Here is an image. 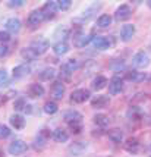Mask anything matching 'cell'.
<instances>
[{
    "mask_svg": "<svg viewBox=\"0 0 151 157\" xmlns=\"http://www.w3.org/2000/svg\"><path fill=\"white\" fill-rule=\"evenodd\" d=\"M29 47L34 50L37 55H43V53H46L48 48V41L46 38H37L31 43V46Z\"/></svg>",
    "mask_w": 151,
    "mask_h": 157,
    "instance_id": "8992f818",
    "label": "cell"
},
{
    "mask_svg": "<svg viewBox=\"0 0 151 157\" xmlns=\"http://www.w3.org/2000/svg\"><path fill=\"white\" fill-rule=\"evenodd\" d=\"M0 157H3V154H2V153H0Z\"/></svg>",
    "mask_w": 151,
    "mask_h": 157,
    "instance_id": "7dc6e473",
    "label": "cell"
},
{
    "mask_svg": "<svg viewBox=\"0 0 151 157\" xmlns=\"http://www.w3.org/2000/svg\"><path fill=\"white\" fill-rule=\"evenodd\" d=\"M27 150H28V145H27V143H24L22 140H15V141H12V143L9 144V147H7V151H9L12 156H21V154H24Z\"/></svg>",
    "mask_w": 151,
    "mask_h": 157,
    "instance_id": "7a4b0ae2",
    "label": "cell"
},
{
    "mask_svg": "<svg viewBox=\"0 0 151 157\" xmlns=\"http://www.w3.org/2000/svg\"><path fill=\"white\" fill-rule=\"evenodd\" d=\"M132 13V10H130V7L128 5H120V6L116 9V13H115V19L116 21H125L128 19Z\"/></svg>",
    "mask_w": 151,
    "mask_h": 157,
    "instance_id": "8fae6325",
    "label": "cell"
},
{
    "mask_svg": "<svg viewBox=\"0 0 151 157\" xmlns=\"http://www.w3.org/2000/svg\"><path fill=\"white\" fill-rule=\"evenodd\" d=\"M21 56L25 59V60H35L37 57H38V55L35 53L34 50L31 47H25V48H22V52H21Z\"/></svg>",
    "mask_w": 151,
    "mask_h": 157,
    "instance_id": "484cf974",
    "label": "cell"
},
{
    "mask_svg": "<svg viewBox=\"0 0 151 157\" xmlns=\"http://www.w3.org/2000/svg\"><path fill=\"white\" fill-rule=\"evenodd\" d=\"M69 128L72 129L74 134H79L81 131H82V122H72L69 123Z\"/></svg>",
    "mask_w": 151,
    "mask_h": 157,
    "instance_id": "8d00e7d4",
    "label": "cell"
},
{
    "mask_svg": "<svg viewBox=\"0 0 151 157\" xmlns=\"http://www.w3.org/2000/svg\"><path fill=\"white\" fill-rule=\"evenodd\" d=\"M55 75H56L55 69L53 68H46L40 72V79H41V81H50V79L55 78Z\"/></svg>",
    "mask_w": 151,
    "mask_h": 157,
    "instance_id": "cb8c5ba5",
    "label": "cell"
},
{
    "mask_svg": "<svg viewBox=\"0 0 151 157\" xmlns=\"http://www.w3.org/2000/svg\"><path fill=\"white\" fill-rule=\"evenodd\" d=\"M65 93H66V88H65V84L62 81H57L51 85V96L55 97L56 100H62Z\"/></svg>",
    "mask_w": 151,
    "mask_h": 157,
    "instance_id": "30bf717a",
    "label": "cell"
},
{
    "mask_svg": "<svg viewBox=\"0 0 151 157\" xmlns=\"http://www.w3.org/2000/svg\"><path fill=\"white\" fill-rule=\"evenodd\" d=\"M9 122H10V125L13 126L15 129H24V128H25V117L21 116V115H13V116H10Z\"/></svg>",
    "mask_w": 151,
    "mask_h": 157,
    "instance_id": "e0dca14e",
    "label": "cell"
},
{
    "mask_svg": "<svg viewBox=\"0 0 151 157\" xmlns=\"http://www.w3.org/2000/svg\"><path fill=\"white\" fill-rule=\"evenodd\" d=\"M111 24V16L110 15H101L98 19H97V25L100 28H107Z\"/></svg>",
    "mask_w": 151,
    "mask_h": 157,
    "instance_id": "f546056e",
    "label": "cell"
},
{
    "mask_svg": "<svg viewBox=\"0 0 151 157\" xmlns=\"http://www.w3.org/2000/svg\"><path fill=\"white\" fill-rule=\"evenodd\" d=\"M109 138L113 143H120L123 140V132L119 129V128H115V129L109 131Z\"/></svg>",
    "mask_w": 151,
    "mask_h": 157,
    "instance_id": "d4e9b609",
    "label": "cell"
},
{
    "mask_svg": "<svg viewBox=\"0 0 151 157\" xmlns=\"http://www.w3.org/2000/svg\"><path fill=\"white\" fill-rule=\"evenodd\" d=\"M107 84H109V81H107L106 76L98 75L92 79V88L94 90H103L104 87H107Z\"/></svg>",
    "mask_w": 151,
    "mask_h": 157,
    "instance_id": "44dd1931",
    "label": "cell"
},
{
    "mask_svg": "<svg viewBox=\"0 0 151 157\" xmlns=\"http://www.w3.org/2000/svg\"><path fill=\"white\" fill-rule=\"evenodd\" d=\"M9 84V75L5 69H0V88H5Z\"/></svg>",
    "mask_w": 151,
    "mask_h": 157,
    "instance_id": "836d02e7",
    "label": "cell"
},
{
    "mask_svg": "<svg viewBox=\"0 0 151 157\" xmlns=\"http://www.w3.org/2000/svg\"><path fill=\"white\" fill-rule=\"evenodd\" d=\"M13 107H15V110L27 109V103H25V100H24V98H18V100L13 103Z\"/></svg>",
    "mask_w": 151,
    "mask_h": 157,
    "instance_id": "f35d334b",
    "label": "cell"
},
{
    "mask_svg": "<svg viewBox=\"0 0 151 157\" xmlns=\"http://www.w3.org/2000/svg\"><path fill=\"white\" fill-rule=\"evenodd\" d=\"M53 140H55L56 143H66L69 140V134L66 132L65 129H60V128H57V129L53 131Z\"/></svg>",
    "mask_w": 151,
    "mask_h": 157,
    "instance_id": "ac0fdd59",
    "label": "cell"
},
{
    "mask_svg": "<svg viewBox=\"0 0 151 157\" xmlns=\"http://www.w3.org/2000/svg\"><path fill=\"white\" fill-rule=\"evenodd\" d=\"M62 68H65L68 72H74V71H76V69L79 68V62L76 60V59H69V60H66L65 63L62 65Z\"/></svg>",
    "mask_w": 151,
    "mask_h": 157,
    "instance_id": "4316f807",
    "label": "cell"
},
{
    "mask_svg": "<svg viewBox=\"0 0 151 157\" xmlns=\"http://www.w3.org/2000/svg\"><path fill=\"white\" fill-rule=\"evenodd\" d=\"M57 110H59V107H57V104H56L55 101H47L44 104V112H46L47 115H55Z\"/></svg>",
    "mask_w": 151,
    "mask_h": 157,
    "instance_id": "d6a6232c",
    "label": "cell"
},
{
    "mask_svg": "<svg viewBox=\"0 0 151 157\" xmlns=\"http://www.w3.org/2000/svg\"><path fill=\"white\" fill-rule=\"evenodd\" d=\"M135 25H132V24H128V25H123L122 29H120V38L123 41H129L134 35H135Z\"/></svg>",
    "mask_w": 151,
    "mask_h": 157,
    "instance_id": "7c38bea8",
    "label": "cell"
},
{
    "mask_svg": "<svg viewBox=\"0 0 151 157\" xmlns=\"http://www.w3.org/2000/svg\"><path fill=\"white\" fill-rule=\"evenodd\" d=\"M113 69H120V68H123L125 66V62L123 60H117V65H110Z\"/></svg>",
    "mask_w": 151,
    "mask_h": 157,
    "instance_id": "ee69618b",
    "label": "cell"
},
{
    "mask_svg": "<svg viewBox=\"0 0 151 157\" xmlns=\"http://www.w3.org/2000/svg\"><path fill=\"white\" fill-rule=\"evenodd\" d=\"M24 0H9L7 2V6L9 7H19V6H24Z\"/></svg>",
    "mask_w": 151,
    "mask_h": 157,
    "instance_id": "ab89813d",
    "label": "cell"
},
{
    "mask_svg": "<svg viewBox=\"0 0 151 157\" xmlns=\"http://www.w3.org/2000/svg\"><path fill=\"white\" fill-rule=\"evenodd\" d=\"M116 41L113 37H101V35H97L96 38L92 40V46L98 50H107V48L115 47Z\"/></svg>",
    "mask_w": 151,
    "mask_h": 157,
    "instance_id": "6da1fadb",
    "label": "cell"
},
{
    "mask_svg": "<svg viewBox=\"0 0 151 157\" xmlns=\"http://www.w3.org/2000/svg\"><path fill=\"white\" fill-rule=\"evenodd\" d=\"M9 38H10V35L7 31H0V43H6L9 41Z\"/></svg>",
    "mask_w": 151,
    "mask_h": 157,
    "instance_id": "b9f144b4",
    "label": "cell"
},
{
    "mask_svg": "<svg viewBox=\"0 0 151 157\" xmlns=\"http://www.w3.org/2000/svg\"><path fill=\"white\" fill-rule=\"evenodd\" d=\"M28 96L32 98H40L44 96V87L41 84H31L28 88Z\"/></svg>",
    "mask_w": 151,
    "mask_h": 157,
    "instance_id": "4fadbf2b",
    "label": "cell"
},
{
    "mask_svg": "<svg viewBox=\"0 0 151 157\" xmlns=\"http://www.w3.org/2000/svg\"><path fill=\"white\" fill-rule=\"evenodd\" d=\"M110 103V98L107 96H97L91 100V106L94 109H103Z\"/></svg>",
    "mask_w": 151,
    "mask_h": 157,
    "instance_id": "9a60e30c",
    "label": "cell"
},
{
    "mask_svg": "<svg viewBox=\"0 0 151 157\" xmlns=\"http://www.w3.org/2000/svg\"><path fill=\"white\" fill-rule=\"evenodd\" d=\"M48 135H50V132H47V129H43L38 135H37V138H35V147L38 148V147H43L44 144H46V141H47Z\"/></svg>",
    "mask_w": 151,
    "mask_h": 157,
    "instance_id": "603a6c76",
    "label": "cell"
},
{
    "mask_svg": "<svg viewBox=\"0 0 151 157\" xmlns=\"http://www.w3.org/2000/svg\"><path fill=\"white\" fill-rule=\"evenodd\" d=\"M91 40H92V38H91L89 35H87V34H78L75 38H74V46H76V47H79V48L85 47Z\"/></svg>",
    "mask_w": 151,
    "mask_h": 157,
    "instance_id": "d6986e66",
    "label": "cell"
},
{
    "mask_svg": "<svg viewBox=\"0 0 151 157\" xmlns=\"http://www.w3.org/2000/svg\"><path fill=\"white\" fill-rule=\"evenodd\" d=\"M101 7V5L100 3H96V5H92V6H89L87 10H84L82 13V19H88V18H91L92 15L97 12V9H100Z\"/></svg>",
    "mask_w": 151,
    "mask_h": 157,
    "instance_id": "4dcf8cb0",
    "label": "cell"
},
{
    "mask_svg": "<svg viewBox=\"0 0 151 157\" xmlns=\"http://www.w3.org/2000/svg\"><path fill=\"white\" fill-rule=\"evenodd\" d=\"M44 19H46V18H44V15H43L41 9H40V10H32V12L29 13V16H28V24H29V25H38V24H41Z\"/></svg>",
    "mask_w": 151,
    "mask_h": 157,
    "instance_id": "5bb4252c",
    "label": "cell"
},
{
    "mask_svg": "<svg viewBox=\"0 0 151 157\" xmlns=\"http://www.w3.org/2000/svg\"><path fill=\"white\" fill-rule=\"evenodd\" d=\"M53 52H55L57 56L66 55V53L69 52V46L65 43V41H57L55 46H53Z\"/></svg>",
    "mask_w": 151,
    "mask_h": 157,
    "instance_id": "7402d4cb",
    "label": "cell"
},
{
    "mask_svg": "<svg viewBox=\"0 0 151 157\" xmlns=\"http://www.w3.org/2000/svg\"><path fill=\"white\" fill-rule=\"evenodd\" d=\"M60 78L65 79V81H69L70 79V72H68L65 68H60Z\"/></svg>",
    "mask_w": 151,
    "mask_h": 157,
    "instance_id": "60d3db41",
    "label": "cell"
},
{
    "mask_svg": "<svg viewBox=\"0 0 151 157\" xmlns=\"http://www.w3.org/2000/svg\"><path fill=\"white\" fill-rule=\"evenodd\" d=\"M6 29L9 33H12V34L18 33L21 29V21L18 19V18H9L6 21Z\"/></svg>",
    "mask_w": 151,
    "mask_h": 157,
    "instance_id": "2e32d148",
    "label": "cell"
},
{
    "mask_svg": "<svg viewBox=\"0 0 151 157\" xmlns=\"http://www.w3.org/2000/svg\"><path fill=\"white\" fill-rule=\"evenodd\" d=\"M94 122H96L98 126L106 128V126L109 125L110 119H109V116H106V115H103V113H98V115H96V116H94Z\"/></svg>",
    "mask_w": 151,
    "mask_h": 157,
    "instance_id": "83f0119b",
    "label": "cell"
},
{
    "mask_svg": "<svg viewBox=\"0 0 151 157\" xmlns=\"http://www.w3.org/2000/svg\"><path fill=\"white\" fill-rule=\"evenodd\" d=\"M138 147H139V143H138L137 138H129V140L125 143V148L128 151H137Z\"/></svg>",
    "mask_w": 151,
    "mask_h": 157,
    "instance_id": "1f68e13d",
    "label": "cell"
},
{
    "mask_svg": "<svg viewBox=\"0 0 151 157\" xmlns=\"http://www.w3.org/2000/svg\"><path fill=\"white\" fill-rule=\"evenodd\" d=\"M31 74V66L27 65V63H22V65H18V66H15L13 71H12V75L13 78L16 79H21V78H25Z\"/></svg>",
    "mask_w": 151,
    "mask_h": 157,
    "instance_id": "52a82bcc",
    "label": "cell"
},
{
    "mask_svg": "<svg viewBox=\"0 0 151 157\" xmlns=\"http://www.w3.org/2000/svg\"><path fill=\"white\" fill-rule=\"evenodd\" d=\"M148 6H150V7H151V0H150V2H148Z\"/></svg>",
    "mask_w": 151,
    "mask_h": 157,
    "instance_id": "f6af8a7d",
    "label": "cell"
},
{
    "mask_svg": "<svg viewBox=\"0 0 151 157\" xmlns=\"http://www.w3.org/2000/svg\"><path fill=\"white\" fill-rule=\"evenodd\" d=\"M89 91L88 90H84V88H79V90H75L72 94H70V100L74 103H78V104H81V103H85L87 100L89 98Z\"/></svg>",
    "mask_w": 151,
    "mask_h": 157,
    "instance_id": "5b68a950",
    "label": "cell"
},
{
    "mask_svg": "<svg viewBox=\"0 0 151 157\" xmlns=\"http://www.w3.org/2000/svg\"><path fill=\"white\" fill-rule=\"evenodd\" d=\"M72 5V2L70 0H59L57 2V7L60 9V10H68L69 7Z\"/></svg>",
    "mask_w": 151,
    "mask_h": 157,
    "instance_id": "74e56055",
    "label": "cell"
},
{
    "mask_svg": "<svg viewBox=\"0 0 151 157\" xmlns=\"http://www.w3.org/2000/svg\"><path fill=\"white\" fill-rule=\"evenodd\" d=\"M10 132H12V131L9 129L6 125L0 123V140H3V138H7L9 135H10Z\"/></svg>",
    "mask_w": 151,
    "mask_h": 157,
    "instance_id": "d590c367",
    "label": "cell"
},
{
    "mask_svg": "<svg viewBox=\"0 0 151 157\" xmlns=\"http://www.w3.org/2000/svg\"><path fill=\"white\" fill-rule=\"evenodd\" d=\"M57 9H59V7H57V2H47V3H44L41 12L46 19H50V18H55Z\"/></svg>",
    "mask_w": 151,
    "mask_h": 157,
    "instance_id": "ba28073f",
    "label": "cell"
},
{
    "mask_svg": "<svg viewBox=\"0 0 151 157\" xmlns=\"http://www.w3.org/2000/svg\"><path fill=\"white\" fill-rule=\"evenodd\" d=\"M9 53V47L5 44H0V57H5Z\"/></svg>",
    "mask_w": 151,
    "mask_h": 157,
    "instance_id": "7bdbcfd3",
    "label": "cell"
},
{
    "mask_svg": "<svg viewBox=\"0 0 151 157\" xmlns=\"http://www.w3.org/2000/svg\"><path fill=\"white\" fill-rule=\"evenodd\" d=\"M2 100H3V97H2V96H0V103H2Z\"/></svg>",
    "mask_w": 151,
    "mask_h": 157,
    "instance_id": "bcb514c9",
    "label": "cell"
},
{
    "mask_svg": "<svg viewBox=\"0 0 151 157\" xmlns=\"http://www.w3.org/2000/svg\"><path fill=\"white\" fill-rule=\"evenodd\" d=\"M126 79H128V81H134V82L144 81L145 74H141V72H128V74H126Z\"/></svg>",
    "mask_w": 151,
    "mask_h": 157,
    "instance_id": "f1b7e54d",
    "label": "cell"
},
{
    "mask_svg": "<svg viewBox=\"0 0 151 157\" xmlns=\"http://www.w3.org/2000/svg\"><path fill=\"white\" fill-rule=\"evenodd\" d=\"M87 147H88V143H87V141H76V143L69 145V153H70L72 156H81L84 151L87 150Z\"/></svg>",
    "mask_w": 151,
    "mask_h": 157,
    "instance_id": "9c48e42d",
    "label": "cell"
},
{
    "mask_svg": "<svg viewBox=\"0 0 151 157\" xmlns=\"http://www.w3.org/2000/svg\"><path fill=\"white\" fill-rule=\"evenodd\" d=\"M81 119H82V115H81L79 112H76V110H68V112L65 113V121L68 123L81 122Z\"/></svg>",
    "mask_w": 151,
    "mask_h": 157,
    "instance_id": "ffe728a7",
    "label": "cell"
},
{
    "mask_svg": "<svg viewBox=\"0 0 151 157\" xmlns=\"http://www.w3.org/2000/svg\"><path fill=\"white\" fill-rule=\"evenodd\" d=\"M132 63H134V66H135V68L145 69L148 65H150V56L147 55L145 52H138L137 55L134 56Z\"/></svg>",
    "mask_w": 151,
    "mask_h": 157,
    "instance_id": "3957f363",
    "label": "cell"
},
{
    "mask_svg": "<svg viewBox=\"0 0 151 157\" xmlns=\"http://www.w3.org/2000/svg\"><path fill=\"white\" fill-rule=\"evenodd\" d=\"M122 90H123V79L120 76H113L109 81V93L111 96H116L122 93Z\"/></svg>",
    "mask_w": 151,
    "mask_h": 157,
    "instance_id": "277c9868",
    "label": "cell"
},
{
    "mask_svg": "<svg viewBox=\"0 0 151 157\" xmlns=\"http://www.w3.org/2000/svg\"><path fill=\"white\" fill-rule=\"evenodd\" d=\"M68 34H69V28H66V27H59L57 29H56L55 37H62V40H65V38L68 37Z\"/></svg>",
    "mask_w": 151,
    "mask_h": 157,
    "instance_id": "e575fe53",
    "label": "cell"
}]
</instances>
